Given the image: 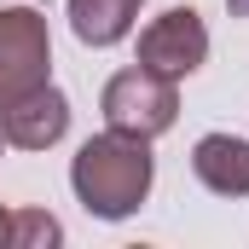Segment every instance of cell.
I'll return each mask as SVG.
<instances>
[{
  "label": "cell",
  "instance_id": "6da1fadb",
  "mask_svg": "<svg viewBox=\"0 0 249 249\" xmlns=\"http://www.w3.org/2000/svg\"><path fill=\"white\" fill-rule=\"evenodd\" d=\"M157 180V157H151V139H133V133H93L75 157H70V191L75 203L93 214V220H127L145 209Z\"/></svg>",
  "mask_w": 249,
  "mask_h": 249
},
{
  "label": "cell",
  "instance_id": "7a4b0ae2",
  "mask_svg": "<svg viewBox=\"0 0 249 249\" xmlns=\"http://www.w3.org/2000/svg\"><path fill=\"white\" fill-rule=\"evenodd\" d=\"M99 110H105V127L116 133H133V139H162L174 116H180V81L133 64V70H116L99 93Z\"/></svg>",
  "mask_w": 249,
  "mask_h": 249
},
{
  "label": "cell",
  "instance_id": "3957f363",
  "mask_svg": "<svg viewBox=\"0 0 249 249\" xmlns=\"http://www.w3.org/2000/svg\"><path fill=\"white\" fill-rule=\"evenodd\" d=\"M53 81V29L35 6H0V105Z\"/></svg>",
  "mask_w": 249,
  "mask_h": 249
},
{
  "label": "cell",
  "instance_id": "277c9868",
  "mask_svg": "<svg viewBox=\"0 0 249 249\" xmlns=\"http://www.w3.org/2000/svg\"><path fill=\"white\" fill-rule=\"evenodd\" d=\"M203 58H209V29H203V18L191 6H168L162 18H151L139 29V64L157 70V75H168V81L197 75Z\"/></svg>",
  "mask_w": 249,
  "mask_h": 249
},
{
  "label": "cell",
  "instance_id": "5b68a950",
  "mask_svg": "<svg viewBox=\"0 0 249 249\" xmlns=\"http://www.w3.org/2000/svg\"><path fill=\"white\" fill-rule=\"evenodd\" d=\"M64 133H70V99L53 81L12 99V105H0V139L18 145V151H53Z\"/></svg>",
  "mask_w": 249,
  "mask_h": 249
},
{
  "label": "cell",
  "instance_id": "8992f818",
  "mask_svg": "<svg viewBox=\"0 0 249 249\" xmlns=\"http://www.w3.org/2000/svg\"><path fill=\"white\" fill-rule=\"evenodd\" d=\"M191 174L214 197H249V139H238V133H203L191 145Z\"/></svg>",
  "mask_w": 249,
  "mask_h": 249
},
{
  "label": "cell",
  "instance_id": "52a82bcc",
  "mask_svg": "<svg viewBox=\"0 0 249 249\" xmlns=\"http://www.w3.org/2000/svg\"><path fill=\"white\" fill-rule=\"evenodd\" d=\"M139 0H70V29L81 47H116L133 35Z\"/></svg>",
  "mask_w": 249,
  "mask_h": 249
},
{
  "label": "cell",
  "instance_id": "ba28073f",
  "mask_svg": "<svg viewBox=\"0 0 249 249\" xmlns=\"http://www.w3.org/2000/svg\"><path fill=\"white\" fill-rule=\"evenodd\" d=\"M53 244H64V226L47 214V209H12L6 249H53Z\"/></svg>",
  "mask_w": 249,
  "mask_h": 249
},
{
  "label": "cell",
  "instance_id": "9c48e42d",
  "mask_svg": "<svg viewBox=\"0 0 249 249\" xmlns=\"http://www.w3.org/2000/svg\"><path fill=\"white\" fill-rule=\"evenodd\" d=\"M6 232H12V209L0 203V244H6Z\"/></svg>",
  "mask_w": 249,
  "mask_h": 249
},
{
  "label": "cell",
  "instance_id": "30bf717a",
  "mask_svg": "<svg viewBox=\"0 0 249 249\" xmlns=\"http://www.w3.org/2000/svg\"><path fill=\"white\" fill-rule=\"evenodd\" d=\"M226 12L232 18H249V0H226Z\"/></svg>",
  "mask_w": 249,
  "mask_h": 249
},
{
  "label": "cell",
  "instance_id": "8fae6325",
  "mask_svg": "<svg viewBox=\"0 0 249 249\" xmlns=\"http://www.w3.org/2000/svg\"><path fill=\"white\" fill-rule=\"evenodd\" d=\"M0 151H6V139H0Z\"/></svg>",
  "mask_w": 249,
  "mask_h": 249
}]
</instances>
